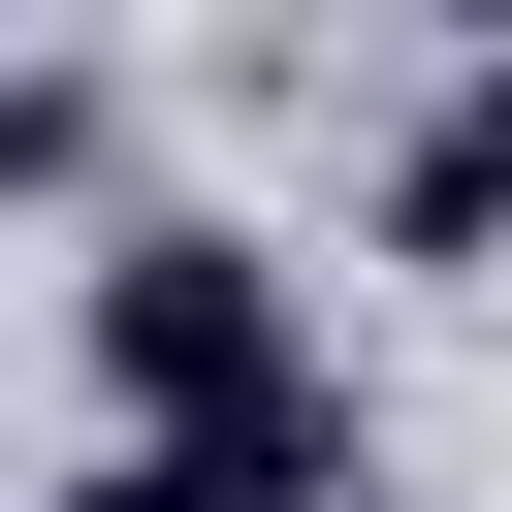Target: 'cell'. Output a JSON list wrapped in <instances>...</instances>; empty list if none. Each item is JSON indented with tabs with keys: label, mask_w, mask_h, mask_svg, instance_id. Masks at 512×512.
<instances>
[{
	"label": "cell",
	"mask_w": 512,
	"mask_h": 512,
	"mask_svg": "<svg viewBox=\"0 0 512 512\" xmlns=\"http://www.w3.org/2000/svg\"><path fill=\"white\" fill-rule=\"evenodd\" d=\"M480 224H512V32H480V96L384 160V256H480Z\"/></svg>",
	"instance_id": "cell-2"
},
{
	"label": "cell",
	"mask_w": 512,
	"mask_h": 512,
	"mask_svg": "<svg viewBox=\"0 0 512 512\" xmlns=\"http://www.w3.org/2000/svg\"><path fill=\"white\" fill-rule=\"evenodd\" d=\"M96 384L128 416H256L288 384V256L256 224H96Z\"/></svg>",
	"instance_id": "cell-1"
},
{
	"label": "cell",
	"mask_w": 512,
	"mask_h": 512,
	"mask_svg": "<svg viewBox=\"0 0 512 512\" xmlns=\"http://www.w3.org/2000/svg\"><path fill=\"white\" fill-rule=\"evenodd\" d=\"M0 192H96V64H0Z\"/></svg>",
	"instance_id": "cell-3"
}]
</instances>
